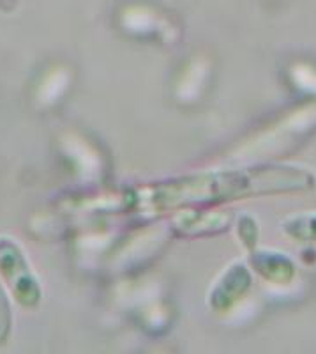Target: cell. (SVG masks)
I'll use <instances>...</instances> for the list:
<instances>
[{"mask_svg":"<svg viewBox=\"0 0 316 354\" xmlns=\"http://www.w3.org/2000/svg\"><path fill=\"white\" fill-rule=\"evenodd\" d=\"M313 185L311 174L292 167L253 170H207L147 185L131 192L126 202L141 216H157L182 207L239 201L255 195L297 192Z\"/></svg>","mask_w":316,"mask_h":354,"instance_id":"cell-1","label":"cell"},{"mask_svg":"<svg viewBox=\"0 0 316 354\" xmlns=\"http://www.w3.org/2000/svg\"><path fill=\"white\" fill-rule=\"evenodd\" d=\"M0 273L4 274L9 287L23 306H34L41 298L36 278L28 270L20 248L9 239H0Z\"/></svg>","mask_w":316,"mask_h":354,"instance_id":"cell-2","label":"cell"}]
</instances>
